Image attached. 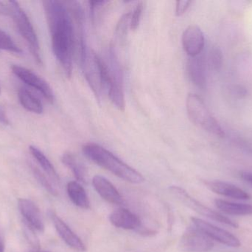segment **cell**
Listing matches in <instances>:
<instances>
[{
	"mask_svg": "<svg viewBox=\"0 0 252 252\" xmlns=\"http://www.w3.org/2000/svg\"><path fill=\"white\" fill-rule=\"evenodd\" d=\"M51 34L53 53L68 78L72 72V57L76 47L75 28L66 4L56 0L43 1Z\"/></svg>",
	"mask_w": 252,
	"mask_h": 252,
	"instance_id": "1",
	"label": "cell"
},
{
	"mask_svg": "<svg viewBox=\"0 0 252 252\" xmlns=\"http://www.w3.org/2000/svg\"><path fill=\"white\" fill-rule=\"evenodd\" d=\"M82 151L84 155L90 161L126 181L131 183H141L145 180L141 173L100 145L93 143L87 144L83 146Z\"/></svg>",
	"mask_w": 252,
	"mask_h": 252,
	"instance_id": "2",
	"label": "cell"
},
{
	"mask_svg": "<svg viewBox=\"0 0 252 252\" xmlns=\"http://www.w3.org/2000/svg\"><path fill=\"white\" fill-rule=\"evenodd\" d=\"M186 109L188 117L197 127L205 131L223 138L224 131L217 120L211 115L207 106L200 96L194 93H189L187 96Z\"/></svg>",
	"mask_w": 252,
	"mask_h": 252,
	"instance_id": "3",
	"label": "cell"
},
{
	"mask_svg": "<svg viewBox=\"0 0 252 252\" xmlns=\"http://www.w3.org/2000/svg\"><path fill=\"white\" fill-rule=\"evenodd\" d=\"M7 4L10 9V16L13 18L19 34L26 41L37 63L42 65L39 41L28 15L17 1H9Z\"/></svg>",
	"mask_w": 252,
	"mask_h": 252,
	"instance_id": "4",
	"label": "cell"
},
{
	"mask_svg": "<svg viewBox=\"0 0 252 252\" xmlns=\"http://www.w3.org/2000/svg\"><path fill=\"white\" fill-rule=\"evenodd\" d=\"M80 62L84 76L93 90L96 99L100 102L104 90L103 59L99 57L93 50L87 47L80 54Z\"/></svg>",
	"mask_w": 252,
	"mask_h": 252,
	"instance_id": "5",
	"label": "cell"
},
{
	"mask_svg": "<svg viewBox=\"0 0 252 252\" xmlns=\"http://www.w3.org/2000/svg\"><path fill=\"white\" fill-rule=\"evenodd\" d=\"M106 64L109 71L107 90L109 99L118 109L124 110L126 102L124 89V73L119 59L113 47L109 49L108 62H106Z\"/></svg>",
	"mask_w": 252,
	"mask_h": 252,
	"instance_id": "6",
	"label": "cell"
},
{
	"mask_svg": "<svg viewBox=\"0 0 252 252\" xmlns=\"http://www.w3.org/2000/svg\"><path fill=\"white\" fill-rule=\"evenodd\" d=\"M169 191L178 201H180L184 205L186 206L190 210H193L198 215H201V216H204L207 218L219 222V223H223V224L232 226V227L238 228V223H235L233 220L229 219V217H226L220 213L211 210L204 204H201L200 201H197L196 199L192 198L190 195L188 194L187 191L182 189L180 186H170L169 188Z\"/></svg>",
	"mask_w": 252,
	"mask_h": 252,
	"instance_id": "7",
	"label": "cell"
},
{
	"mask_svg": "<svg viewBox=\"0 0 252 252\" xmlns=\"http://www.w3.org/2000/svg\"><path fill=\"white\" fill-rule=\"evenodd\" d=\"M213 247V240L196 228L187 229L179 241V248L185 252H208Z\"/></svg>",
	"mask_w": 252,
	"mask_h": 252,
	"instance_id": "8",
	"label": "cell"
},
{
	"mask_svg": "<svg viewBox=\"0 0 252 252\" xmlns=\"http://www.w3.org/2000/svg\"><path fill=\"white\" fill-rule=\"evenodd\" d=\"M191 220L195 227L207 235L210 239L233 248L241 247V243L240 240L228 231L218 227L198 217H192Z\"/></svg>",
	"mask_w": 252,
	"mask_h": 252,
	"instance_id": "9",
	"label": "cell"
},
{
	"mask_svg": "<svg viewBox=\"0 0 252 252\" xmlns=\"http://www.w3.org/2000/svg\"><path fill=\"white\" fill-rule=\"evenodd\" d=\"M12 72L21 81L41 93L50 103L54 102V93L50 84L31 70L19 65L11 66Z\"/></svg>",
	"mask_w": 252,
	"mask_h": 252,
	"instance_id": "10",
	"label": "cell"
},
{
	"mask_svg": "<svg viewBox=\"0 0 252 252\" xmlns=\"http://www.w3.org/2000/svg\"><path fill=\"white\" fill-rule=\"evenodd\" d=\"M182 46L189 57L199 56L205 44L204 33L197 25H189L182 34Z\"/></svg>",
	"mask_w": 252,
	"mask_h": 252,
	"instance_id": "11",
	"label": "cell"
},
{
	"mask_svg": "<svg viewBox=\"0 0 252 252\" xmlns=\"http://www.w3.org/2000/svg\"><path fill=\"white\" fill-rule=\"evenodd\" d=\"M50 217L53 220V224L59 236L64 241L65 244L72 250L78 252L86 251V246L84 245L81 238L66 224L62 219H61L56 213H50Z\"/></svg>",
	"mask_w": 252,
	"mask_h": 252,
	"instance_id": "12",
	"label": "cell"
},
{
	"mask_svg": "<svg viewBox=\"0 0 252 252\" xmlns=\"http://www.w3.org/2000/svg\"><path fill=\"white\" fill-rule=\"evenodd\" d=\"M93 184L96 192L108 203L121 205L124 203V198L117 188L106 178L95 176L93 179Z\"/></svg>",
	"mask_w": 252,
	"mask_h": 252,
	"instance_id": "13",
	"label": "cell"
},
{
	"mask_svg": "<svg viewBox=\"0 0 252 252\" xmlns=\"http://www.w3.org/2000/svg\"><path fill=\"white\" fill-rule=\"evenodd\" d=\"M19 211L27 223L34 229L44 232V224L39 209L31 200L20 198L18 201Z\"/></svg>",
	"mask_w": 252,
	"mask_h": 252,
	"instance_id": "14",
	"label": "cell"
},
{
	"mask_svg": "<svg viewBox=\"0 0 252 252\" xmlns=\"http://www.w3.org/2000/svg\"><path fill=\"white\" fill-rule=\"evenodd\" d=\"M109 220L115 227L125 230L138 231L141 228V221L138 216L124 208L112 212L109 216Z\"/></svg>",
	"mask_w": 252,
	"mask_h": 252,
	"instance_id": "15",
	"label": "cell"
},
{
	"mask_svg": "<svg viewBox=\"0 0 252 252\" xmlns=\"http://www.w3.org/2000/svg\"><path fill=\"white\" fill-rule=\"evenodd\" d=\"M205 185L210 190L222 196L238 200H250L251 198V195L244 189L227 182L212 180L206 181Z\"/></svg>",
	"mask_w": 252,
	"mask_h": 252,
	"instance_id": "16",
	"label": "cell"
},
{
	"mask_svg": "<svg viewBox=\"0 0 252 252\" xmlns=\"http://www.w3.org/2000/svg\"><path fill=\"white\" fill-rule=\"evenodd\" d=\"M188 73L190 81L196 87L204 89L206 87V71L204 61L201 56L189 58L188 62Z\"/></svg>",
	"mask_w": 252,
	"mask_h": 252,
	"instance_id": "17",
	"label": "cell"
},
{
	"mask_svg": "<svg viewBox=\"0 0 252 252\" xmlns=\"http://www.w3.org/2000/svg\"><path fill=\"white\" fill-rule=\"evenodd\" d=\"M68 196L76 207L83 210L90 208V201L84 188L77 181H70L66 186Z\"/></svg>",
	"mask_w": 252,
	"mask_h": 252,
	"instance_id": "18",
	"label": "cell"
},
{
	"mask_svg": "<svg viewBox=\"0 0 252 252\" xmlns=\"http://www.w3.org/2000/svg\"><path fill=\"white\" fill-rule=\"evenodd\" d=\"M216 207L223 213L230 216H252V205L231 202L225 200L216 199Z\"/></svg>",
	"mask_w": 252,
	"mask_h": 252,
	"instance_id": "19",
	"label": "cell"
},
{
	"mask_svg": "<svg viewBox=\"0 0 252 252\" xmlns=\"http://www.w3.org/2000/svg\"><path fill=\"white\" fill-rule=\"evenodd\" d=\"M30 152L31 155L35 158V161L41 166L44 173L47 175L49 179L52 180L53 183H59L60 179L59 174L56 172V169L53 167L50 160L46 157V155L38 148L34 146H30Z\"/></svg>",
	"mask_w": 252,
	"mask_h": 252,
	"instance_id": "20",
	"label": "cell"
},
{
	"mask_svg": "<svg viewBox=\"0 0 252 252\" xmlns=\"http://www.w3.org/2000/svg\"><path fill=\"white\" fill-rule=\"evenodd\" d=\"M18 97L22 106L29 112L35 114H41L44 111L41 101L28 89L21 87L18 91Z\"/></svg>",
	"mask_w": 252,
	"mask_h": 252,
	"instance_id": "21",
	"label": "cell"
},
{
	"mask_svg": "<svg viewBox=\"0 0 252 252\" xmlns=\"http://www.w3.org/2000/svg\"><path fill=\"white\" fill-rule=\"evenodd\" d=\"M62 161L71 170L78 181L87 183V173L86 167L75 155L71 152H65L62 155Z\"/></svg>",
	"mask_w": 252,
	"mask_h": 252,
	"instance_id": "22",
	"label": "cell"
},
{
	"mask_svg": "<svg viewBox=\"0 0 252 252\" xmlns=\"http://www.w3.org/2000/svg\"><path fill=\"white\" fill-rule=\"evenodd\" d=\"M0 50L18 54L22 53V49L15 43L10 36L1 29H0Z\"/></svg>",
	"mask_w": 252,
	"mask_h": 252,
	"instance_id": "23",
	"label": "cell"
},
{
	"mask_svg": "<svg viewBox=\"0 0 252 252\" xmlns=\"http://www.w3.org/2000/svg\"><path fill=\"white\" fill-rule=\"evenodd\" d=\"M32 170L34 176H35L37 180L39 182L40 184H41L49 193L51 194L53 196H57V189L55 187L53 182L50 181L51 180H50V179H49L39 169L37 168V167L32 166Z\"/></svg>",
	"mask_w": 252,
	"mask_h": 252,
	"instance_id": "24",
	"label": "cell"
},
{
	"mask_svg": "<svg viewBox=\"0 0 252 252\" xmlns=\"http://www.w3.org/2000/svg\"><path fill=\"white\" fill-rule=\"evenodd\" d=\"M130 16L131 13H125L117 25L115 36L121 43L125 42L127 30L130 28Z\"/></svg>",
	"mask_w": 252,
	"mask_h": 252,
	"instance_id": "25",
	"label": "cell"
},
{
	"mask_svg": "<svg viewBox=\"0 0 252 252\" xmlns=\"http://www.w3.org/2000/svg\"><path fill=\"white\" fill-rule=\"evenodd\" d=\"M210 65L213 69L219 71L221 68L223 64V53L220 47L216 46L212 48L210 53Z\"/></svg>",
	"mask_w": 252,
	"mask_h": 252,
	"instance_id": "26",
	"label": "cell"
},
{
	"mask_svg": "<svg viewBox=\"0 0 252 252\" xmlns=\"http://www.w3.org/2000/svg\"><path fill=\"white\" fill-rule=\"evenodd\" d=\"M144 4L142 1H139L136 4L134 10L131 13L130 22V29L131 31H136L140 23L141 17H142V12H143Z\"/></svg>",
	"mask_w": 252,
	"mask_h": 252,
	"instance_id": "27",
	"label": "cell"
},
{
	"mask_svg": "<svg viewBox=\"0 0 252 252\" xmlns=\"http://www.w3.org/2000/svg\"><path fill=\"white\" fill-rule=\"evenodd\" d=\"M25 235L26 236L27 239L29 241L30 244L32 245V247L35 249V250H39V241H38V238L35 235L34 232V229L32 226H30L28 223L25 224Z\"/></svg>",
	"mask_w": 252,
	"mask_h": 252,
	"instance_id": "28",
	"label": "cell"
},
{
	"mask_svg": "<svg viewBox=\"0 0 252 252\" xmlns=\"http://www.w3.org/2000/svg\"><path fill=\"white\" fill-rule=\"evenodd\" d=\"M192 1L188 0H181L176 1V15L177 16H181L185 13L189 8Z\"/></svg>",
	"mask_w": 252,
	"mask_h": 252,
	"instance_id": "29",
	"label": "cell"
},
{
	"mask_svg": "<svg viewBox=\"0 0 252 252\" xmlns=\"http://www.w3.org/2000/svg\"><path fill=\"white\" fill-rule=\"evenodd\" d=\"M0 123L3 125H9L10 121L6 113L5 109L2 106H0Z\"/></svg>",
	"mask_w": 252,
	"mask_h": 252,
	"instance_id": "30",
	"label": "cell"
},
{
	"mask_svg": "<svg viewBox=\"0 0 252 252\" xmlns=\"http://www.w3.org/2000/svg\"><path fill=\"white\" fill-rule=\"evenodd\" d=\"M241 177L244 181L247 182L252 186V172L244 171L241 173Z\"/></svg>",
	"mask_w": 252,
	"mask_h": 252,
	"instance_id": "31",
	"label": "cell"
},
{
	"mask_svg": "<svg viewBox=\"0 0 252 252\" xmlns=\"http://www.w3.org/2000/svg\"><path fill=\"white\" fill-rule=\"evenodd\" d=\"M0 15L10 16V9L9 4H5L0 1Z\"/></svg>",
	"mask_w": 252,
	"mask_h": 252,
	"instance_id": "32",
	"label": "cell"
},
{
	"mask_svg": "<svg viewBox=\"0 0 252 252\" xmlns=\"http://www.w3.org/2000/svg\"><path fill=\"white\" fill-rule=\"evenodd\" d=\"M4 252V240H3L2 236H1V233H0V252Z\"/></svg>",
	"mask_w": 252,
	"mask_h": 252,
	"instance_id": "33",
	"label": "cell"
},
{
	"mask_svg": "<svg viewBox=\"0 0 252 252\" xmlns=\"http://www.w3.org/2000/svg\"><path fill=\"white\" fill-rule=\"evenodd\" d=\"M30 252H39V250H33V251Z\"/></svg>",
	"mask_w": 252,
	"mask_h": 252,
	"instance_id": "34",
	"label": "cell"
},
{
	"mask_svg": "<svg viewBox=\"0 0 252 252\" xmlns=\"http://www.w3.org/2000/svg\"><path fill=\"white\" fill-rule=\"evenodd\" d=\"M1 87H0V95H1Z\"/></svg>",
	"mask_w": 252,
	"mask_h": 252,
	"instance_id": "35",
	"label": "cell"
},
{
	"mask_svg": "<svg viewBox=\"0 0 252 252\" xmlns=\"http://www.w3.org/2000/svg\"></svg>",
	"mask_w": 252,
	"mask_h": 252,
	"instance_id": "36",
	"label": "cell"
}]
</instances>
